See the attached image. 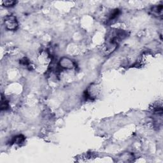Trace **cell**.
<instances>
[{
  "mask_svg": "<svg viewBox=\"0 0 163 163\" xmlns=\"http://www.w3.org/2000/svg\"><path fill=\"white\" fill-rule=\"evenodd\" d=\"M100 90L96 84H91L84 92V97L87 99H94L99 94Z\"/></svg>",
  "mask_w": 163,
  "mask_h": 163,
  "instance_id": "6da1fadb",
  "label": "cell"
},
{
  "mask_svg": "<svg viewBox=\"0 0 163 163\" xmlns=\"http://www.w3.org/2000/svg\"><path fill=\"white\" fill-rule=\"evenodd\" d=\"M5 28L9 31H16L18 28V22L16 17L13 16H8L4 19Z\"/></svg>",
  "mask_w": 163,
  "mask_h": 163,
  "instance_id": "7a4b0ae2",
  "label": "cell"
},
{
  "mask_svg": "<svg viewBox=\"0 0 163 163\" xmlns=\"http://www.w3.org/2000/svg\"><path fill=\"white\" fill-rule=\"evenodd\" d=\"M74 62L68 58L63 57L59 62V66L62 68L72 69L74 67Z\"/></svg>",
  "mask_w": 163,
  "mask_h": 163,
  "instance_id": "3957f363",
  "label": "cell"
},
{
  "mask_svg": "<svg viewBox=\"0 0 163 163\" xmlns=\"http://www.w3.org/2000/svg\"><path fill=\"white\" fill-rule=\"evenodd\" d=\"M162 9H163V6L162 5H159L153 6L151 9V12L155 16H162Z\"/></svg>",
  "mask_w": 163,
  "mask_h": 163,
  "instance_id": "277c9868",
  "label": "cell"
},
{
  "mask_svg": "<svg viewBox=\"0 0 163 163\" xmlns=\"http://www.w3.org/2000/svg\"><path fill=\"white\" fill-rule=\"evenodd\" d=\"M120 13V10L119 9H115L111 12L108 16V21H113L119 16Z\"/></svg>",
  "mask_w": 163,
  "mask_h": 163,
  "instance_id": "5b68a950",
  "label": "cell"
},
{
  "mask_svg": "<svg viewBox=\"0 0 163 163\" xmlns=\"http://www.w3.org/2000/svg\"><path fill=\"white\" fill-rule=\"evenodd\" d=\"M25 140V137L23 135H18L15 136L13 138L12 140V143H16V144H21L23 143Z\"/></svg>",
  "mask_w": 163,
  "mask_h": 163,
  "instance_id": "8992f818",
  "label": "cell"
},
{
  "mask_svg": "<svg viewBox=\"0 0 163 163\" xmlns=\"http://www.w3.org/2000/svg\"><path fill=\"white\" fill-rule=\"evenodd\" d=\"M17 2L16 1H12V0H7V1H1V4L5 7H10V6H13L16 5V4Z\"/></svg>",
  "mask_w": 163,
  "mask_h": 163,
  "instance_id": "52a82bcc",
  "label": "cell"
},
{
  "mask_svg": "<svg viewBox=\"0 0 163 163\" xmlns=\"http://www.w3.org/2000/svg\"><path fill=\"white\" fill-rule=\"evenodd\" d=\"M9 102L6 101L5 99H3V98H1V110H6L9 108Z\"/></svg>",
  "mask_w": 163,
  "mask_h": 163,
  "instance_id": "ba28073f",
  "label": "cell"
}]
</instances>
